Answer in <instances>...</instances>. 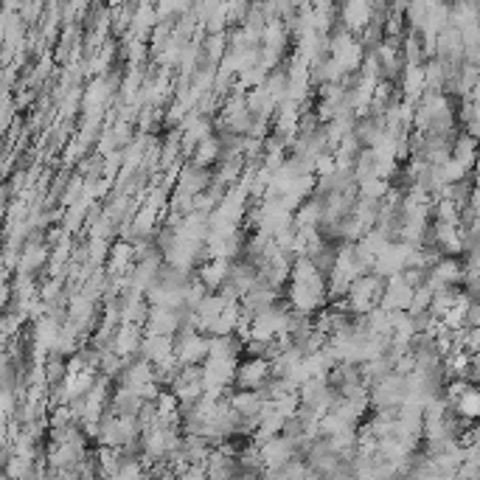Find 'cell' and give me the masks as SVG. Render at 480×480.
I'll return each instance as SVG.
<instances>
[{"instance_id":"obj_1","label":"cell","mask_w":480,"mask_h":480,"mask_svg":"<svg viewBox=\"0 0 480 480\" xmlns=\"http://www.w3.org/2000/svg\"><path fill=\"white\" fill-rule=\"evenodd\" d=\"M452 158H455L466 172H472V169L477 166V160H480V141L472 138L469 132H461L458 138L452 141Z\"/></svg>"}]
</instances>
